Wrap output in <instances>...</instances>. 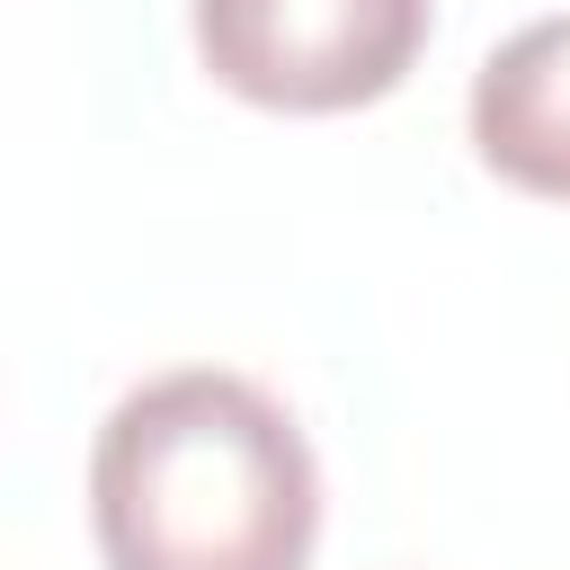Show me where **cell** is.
<instances>
[{"label":"cell","mask_w":570,"mask_h":570,"mask_svg":"<svg viewBox=\"0 0 570 570\" xmlns=\"http://www.w3.org/2000/svg\"><path fill=\"white\" fill-rule=\"evenodd\" d=\"M89 525L107 570H303L321 543V463L276 392L178 365L107 410Z\"/></svg>","instance_id":"cell-1"},{"label":"cell","mask_w":570,"mask_h":570,"mask_svg":"<svg viewBox=\"0 0 570 570\" xmlns=\"http://www.w3.org/2000/svg\"><path fill=\"white\" fill-rule=\"evenodd\" d=\"M205 71L276 116H347L410 80L428 0H196Z\"/></svg>","instance_id":"cell-2"},{"label":"cell","mask_w":570,"mask_h":570,"mask_svg":"<svg viewBox=\"0 0 570 570\" xmlns=\"http://www.w3.org/2000/svg\"><path fill=\"white\" fill-rule=\"evenodd\" d=\"M472 151L490 178L570 205V9L490 45L472 71Z\"/></svg>","instance_id":"cell-3"}]
</instances>
